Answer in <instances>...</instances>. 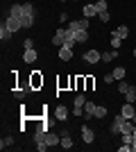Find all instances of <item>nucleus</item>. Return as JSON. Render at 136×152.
<instances>
[{"instance_id": "nucleus-1", "label": "nucleus", "mask_w": 136, "mask_h": 152, "mask_svg": "<svg viewBox=\"0 0 136 152\" xmlns=\"http://www.w3.org/2000/svg\"><path fill=\"white\" fill-rule=\"evenodd\" d=\"M23 30H27V27L34 25V5L32 2H23Z\"/></svg>"}, {"instance_id": "nucleus-2", "label": "nucleus", "mask_w": 136, "mask_h": 152, "mask_svg": "<svg viewBox=\"0 0 136 152\" xmlns=\"http://www.w3.org/2000/svg\"><path fill=\"white\" fill-rule=\"evenodd\" d=\"M43 86V75H41V70H32L30 73V91H39Z\"/></svg>"}, {"instance_id": "nucleus-3", "label": "nucleus", "mask_w": 136, "mask_h": 152, "mask_svg": "<svg viewBox=\"0 0 136 152\" xmlns=\"http://www.w3.org/2000/svg\"><path fill=\"white\" fill-rule=\"evenodd\" d=\"M127 121L123 114H118V116H113V121H111V125H109V132L116 136V134H123V123Z\"/></svg>"}, {"instance_id": "nucleus-4", "label": "nucleus", "mask_w": 136, "mask_h": 152, "mask_svg": "<svg viewBox=\"0 0 136 152\" xmlns=\"http://www.w3.org/2000/svg\"><path fill=\"white\" fill-rule=\"evenodd\" d=\"M79 129H82V141H84L86 145H91V143L95 141V129H93L91 125H86V123L79 127Z\"/></svg>"}, {"instance_id": "nucleus-5", "label": "nucleus", "mask_w": 136, "mask_h": 152, "mask_svg": "<svg viewBox=\"0 0 136 152\" xmlns=\"http://www.w3.org/2000/svg\"><path fill=\"white\" fill-rule=\"evenodd\" d=\"M2 23H5V25L9 27L12 32H18V30H23V20H20V18H16V16H7V18L2 20Z\"/></svg>"}, {"instance_id": "nucleus-6", "label": "nucleus", "mask_w": 136, "mask_h": 152, "mask_svg": "<svg viewBox=\"0 0 136 152\" xmlns=\"http://www.w3.org/2000/svg\"><path fill=\"white\" fill-rule=\"evenodd\" d=\"M84 61H86V64H97V61H102V52H97V50H86V52H84Z\"/></svg>"}, {"instance_id": "nucleus-7", "label": "nucleus", "mask_w": 136, "mask_h": 152, "mask_svg": "<svg viewBox=\"0 0 136 152\" xmlns=\"http://www.w3.org/2000/svg\"><path fill=\"white\" fill-rule=\"evenodd\" d=\"M68 30H89V18H77V20H71L68 23Z\"/></svg>"}, {"instance_id": "nucleus-8", "label": "nucleus", "mask_w": 136, "mask_h": 152, "mask_svg": "<svg viewBox=\"0 0 136 152\" xmlns=\"http://www.w3.org/2000/svg\"><path fill=\"white\" fill-rule=\"evenodd\" d=\"M120 114H123L125 118H129V121H134V116H136V107L132 104V102H125L123 107H120Z\"/></svg>"}, {"instance_id": "nucleus-9", "label": "nucleus", "mask_w": 136, "mask_h": 152, "mask_svg": "<svg viewBox=\"0 0 136 152\" xmlns=\"http://www.w3.org/2000/svg\"><path fill=\"white\" fill-rule=\"evenodd\" d=\"M66 41V30L64 27H59L57 32H55V37H52V45H57V48H61Z\"/></svg>"}, {"instance_id": "nucleus-10", "label": "nucleus", "mask_w": 136, "mask_h": 152, "mask_svg": "<svg viewBox=\"0 0 136 152\" xmlns=\"http://www.w3.org/2000/svg\"><path fill=\"white\" fill-rule=\"evenodd\" d=\"M36 57H39V52L34 50V48H27V50L23 52V61H25V64H34Z\"/></svg>"}, {"instance_id": "nucleus-11", "label": "nucleus", "mask_w": 136, "mask_h": 152, "mask_svg": "<svg viewBox=\"0 0 136 152\" xmlns=\"http://www.w3.org/2000/svg\"><path fill=\"white\" fill-rule=\"evenodd\" d=\"M59 59H61V61H71L73 59V48L61 45V48H59Z\"/></svg>"}, {"instance_id": "nucleus-12", "label": "nucleus", "mask_w": 136, "mask_h": 152, "mask_svg": "<svg viewBox=\"0 0 136 152\" xmlns=\"http://www.w3.org/2000/svg\"><path fill=\"white\" fill-rule=\"evenodd\" d=\"M45 143H48V148L61 145V141H59V136H57L55 132H45Z\"/></svg>"}, {"instance_id": "nucleus-13", "label": "nucleus", "mask_w": 136, "mask_h": 152, "mask_svg": "<svg viewBox=\"0 0 136 152\" xmlns=\"http://www.w3.org/2000/svg\"><path fill=\"white\" fill-rule=\"evenodd\" d=\"M75 91L77 93L86 91V75H75Z\"/></svg>"}, {"instance_id": "nucleus-14", "label": "nucleus", "mask_w": 136, "mask_h": 152, "mask_svg": "<svg viewBox=\"0 0 136 152\" xmlns=\"http://www.w3.org/2000/svg\"><path fill=\"white\" fill-rule=\"evenodd\" d=\"M111 34H116L118 39H127V37H129V27H127V25H118Z\"/></svg>"}, {"instance_id": "nucleus-15", "label": "nucleus", "mask_w": 136, "mask_h": 152, "mask_svg": "<svg viewBox=\"0 0 136 152\" xmlns=\"http://www.w3.org/2000/svg\"><path fill=\"white\" fill-rule=\"evenodd\" d=\"M95 102H91V100H86V104H84V118H93V114H95Z\"/></svg>"}, {"instance_id": "nucleus-16", "label": "nucleus", "mask_w": 136, "mask_h": 152, "mask_svg": "<svg viewBox=\"0 0 136 152\" xmlns=\"http://www.w3.org/2000/svg\"><path fill=\"white\" fill-rule=\"evenodd\" d=\"M55 118H57V121H66V118H68V109H66L64 104H59V107L55 109Z\"/></svg>"}, {"instance_id": "nucleus-17", "label": "nucleus", "mask_w": 136, "mask_h": 152, "mask_svg": "<svg viewBox=\"0 0 136 152\" xmlns=\"http://www.w3.org/2000/svg\"><path fill=\"white\" fill-rule=\"evenodd\" d=\"M12 145H14V136L12 134H5V136L0 139V148H2V150H9Z\"/></svg>"}, {"instance_id": "nucleus-18", "label": "nucleus", "mask_w": 136, "mask_h": 152, "mask_svg": "<svg viewBox=\"0 0 136 152\" xmlns=\"http://www.w3.org/2000/svg\"><path fill=\"white\" fill-rule=\"evenodd\" d=\"M82 14H84V18H93L97 14V9H95V5H84L82 7Z\"/></svg>"}, {"instance_id": "nucleus-19", "label": "nucleus", "mask_w": 136, "mask_h": 152, "mask_svg": "<svg viewBox=\"0 0 136 152\" xmlns=\"http://www.w3.org/2000/svg\"><path fill=\"white\" fill-rule=\"evenodd\" d=\"M9 16H16V18H23V5H12L9 7Z\"/></svg>"}, {"instance_id": "nucleus-20", "label": "nucleus", "mask_w": 136, "mask_h": 152, "mask_svg": "<svg viewBox=\"0 0 136 152\" xmlns=\"http://www.w3.org/2000/svg\"><path fill=\"white\" fill-rule=\"evenodd\" d=\"M12 37H14V32L9 30V27H7L5 23H2V25H0V39H2V41H9Z\"/></svg>"}, {"instance_id": "nucleus-21", "label": "nucleus", "mask_w": 136, "mask_h": 152, "mask_svg": "<svg viewBox=\"0 0 136 152\" xmlns=\"http://www.w3.org/2000/svg\"><path fill=\"white\" fill-rule=\"evenodd\" d=\"M75 41L77 43H86L89 41V30H77L75 32Z\"/></svg>"}, {"instance_id": "nucleus-22", "label": "nucleus", "mask_w": 136, "mask_h": 152, "mask_svg": "<svg viewBox=\"0 0 136 152\" xmlns=\"http://www.w3.org/2000/svg\"><path fill=\"white\" fill-rule=\"evenodd\" d=\"M132 86H129V82H125V80H118V93H127V91H129Z\"/></svg>"}, {"instance_id": "nucleus-23", "label": "nucleus", "mask_w": 136, "mask_h": 152, "mask_svg": "<svg viewBox=\"0 0 136 152\" xmlns=\"http://www.w3.org/2000/svg\"><path fill=\"white\" fill-rule=\"evenodd\" d=\"M61 148H64V150H71V148H73V139H71V134L61 136Z\"/></svg>"}, {"instance_id": "nucleus-24", "label": "nucleus", "mask_w": 136, "mask_h": 152, "mask_svg": "<svg viewBox=\"0 0 136 152\" xmlns=\"http://www.w3.org/2000/svg\"><path fill=\"white\" fill-rule=\"evenodd\" d=\"M111 73H113V77H116V80H125V73H127V70H125L123 66H116Z\"/></svg>"}, {"instance_id": "nucleus-25", "label": "nucleus", "mask_w": 136, "mask_h": 152, "mask_svg": "<svg viewBox=\"0 0 136 152\" xmlns=\"http://www.w3.org/2000/svg\"><path fill=\"white\" fill-rule=\"evenodd\" d=\"M118 57V50H109V52H102V61H113Z\"/></svg>"}, {"instance_id": "nucleus-26", "label": "nucleus", "mask_w": 136, "mask_h": 152, "mask_svg": "<svg viewBox=\"0 0 136 152\" xmlns=\"http://www.w3.org/2000/svg\"><path fill=\"white\" fill-rule=\"evenodd\" d=\"M132 132H134V121L127 118V121L123 123V134H132Z\"/></svg>"}, {"instance_id": "nucleus-27", "label": "nucleus", "mask_w": 136, "mask_h": 152, "mask_svg": "<svg viewBox=\"0 0 136 152\" xmlns=\"http://www.w3.org/2000/svg\"><path fill=\"white\" fill-rule=\"evenodd\" d=\"M104 116H107V107L97 104V107H95V114H93V118H104Z\"/></svg>"}, {"instance_id": "nucleus-28", "label": "nucleus", "mask_w": 136, "mask_h": 152, "mask_svg": "<svg viewBox=\"0 0 136 152\" xmlns=\"http://www.w3.org/2000/svg\"><path fill=\"white\" fill-rule=\"evenodd\" d=\"M123 45V39H118L116 34H111V50H118Z\"/></svg>"}, {"instance_id": "nucleus-29", "label": "nucleus", "mask_w": 136, "mask_h": 152, "mask_svg": "<svg viewBox=\"0 0 136 152\" xmlns=\"http://www.w3.org/2000/svg\"><path fill=\"white\" fill-rule=\"evenodd\" d=\"M125 100H127V102H132V104L136 102V89H134V86H132V89L127 91V93H125Z\"/></svg>"}, {"instance_id": "nucleus-30", "label": "nucleus", "mask_w": 136, "mask_h": 152, "mask_svg": "<svg viewBox=\"0 0 136 152\" xmlns=\"http://www.w3.org/2000/svg\"><path fill=\"white\" fill-rule=\"evenodd\" d=\"M57 86H59V89H66V86H71V77H59V80H57Z\"/></svg>"}, {"instance_id": "nucleus-31", "label": "nucleus", "mask_w": 136, "mask_h": 152, "mask_svg": "<svg viewBox=\"0 0 136 152\" xmlns=\"http://www.w3.org/2000/svg\"><path fill=\"white\" fill-rule=\"evenodd\" d=\"M107 7H109V5H107V0H97V2H95V9H97V14L107 12Z\"/></svg>"}, {"instance_id": "nucleus-32", "label": "nucleus", "mask_w": 136, "mask_h": 152, "mask_svg": "<svg viewBox=\"0 0 136 152\" xmlns=\"http://www.w3.org/2000/svg\"><path fill=\"white\" fill-rule=\"evenodd\" d=\"M93 89H95V77L86 75V91H93Z\"/></svg>"}, {"instance_id": "nucleus-33", "label": "nucleus", "mask_w": 136, "mask_h": 152, "mask_svg": "<svg viewBox=\"0 0 136 152\" xmlns=\"http://www.w3.org/2000/svg\"><path fill=\"white\" fill-rule=\"evenodd\" d=\"M14 98H16V100H23V98H25V91H23V86H16V89H14Z\"/></svg>"}, {"instance_id": "nucleus-34", "label": "nucleus", "mask_w": 136, "mask_h": 152, "mask_svg": "<svg viewBox=\"0 0 136 152\" xmlns=\"http://www.w3.org/2000/svg\"><path fill=\"white\" fill-rule=\"evenodd\" d=\"M97 16H100V20H102V23H109V18H111L109 12H102V14H97Z\"/></svg>"}, {"instance_id": "nucleus-35", "label": "nucleus", "mask_w": 136, "mask_h": 152, "mask_svg": "<svg viewBox=\"0 0 136 152\" xmlns=\"http://www.w3.org/2000/svg\"><path fill=\"white\" fill-rule=\"evenodd\" d=\"M23 48H25V50L27 48H34V41L32 39H25V41H23Z\"/></svg>"}, {"instance_id": "nucleus-36", "label": "nucleus", "mask_w": 136, "mask_h": 152, "mask_svg": "<svg viewBox=\"0 0 136 152\" xmlns=\"http://www.w3.org/2000/svg\"><path fill=\"white\" fill-rule=\"evenodd\" d=\"M129 150H132V145H129V143H123V145L118 148V152H129Z\"/></svg>"}, {"instance_id": "nucleus-37", "label": "nucleus", "mask_w": 136, "mask_h": 152, "mask_svg": "<svg viewBox=\"0 0 136 152\" xmlns=\"http://www.w3.org/2000/svg\"><path fill=\"white\" fill-rule=\"evenodd\" d=\"M113 80H116V77H113V73H107V75H104V82H107V84H111Z\"/></svg>"}, {"instance_id": "nucleus-38", "label": "nucleus", "mask_w": 136, "mask_h": 152, "mask_svg": "<svg viewBox=\"0 0 136 152\" xmlns=\"http://www.w3.org/2000/svg\"><path fill=\"white\" fill-rule=\"evenodd\" d=\"M59 20H61V23H66V20H68V14H66V12L59 14Z\"/></svg>"}, {"instance_id": "nucleus-39", "label": "nucleus", "mask_w": 136, "mask_h": 152, "mask_svg": "<svg viewBox=\"0 0 136 152\" xmlns=\"http://www.w3.org/2000/svg\"><path fill=\"white\" fill-rule=\"evenodd\" d=\"M132 150H134V152H136V141H134V143H132Z\"/></svg>"}, {"instance_id": "nucleus-40", "label": "nucleus", "mask_w": 136, "mask_h": 152, "mask_svg": "<svg viewBox=\"0 0 136 152\" xmlns=\"http://www.w3.org/2000/svg\"><path fill=\"white\" fill-rule=\"evenodd\" d=\"M132 55H134V59H136V48H134V50H132Z\"/></svg>"}, {"instance_id": "nucleus-41", "label": "nucleus", "mask_w": 136, "mask_h": 152, "mask_svg": "<svg viewBox=\"0 0 136 152\" xmlns=\"http://www.w3.org/2000/svg\"><path fill=\"white\" fill-rule=\"evenodd\" d=\"M59 2H66V0H59Z\"/></svg>"}, {"instance_id": "nucleus-42", "label": "nucleus", "mask_w": 136, "mask_h": 152, "mask_svg": "<svg viewBox=\"0 0 136 152\" xmlns=\"http://www.w3.org/2000/svg\"><path fill=\"white\" fill-rule=\"evenodd\" d=\"M75 2H77V0H75Z\"/></svg>"}]
</instances>
